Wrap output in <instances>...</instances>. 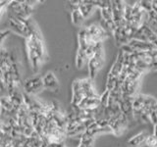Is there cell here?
I'll return each instance as SVG.
<instances>
[{"instance_id": "7c38bea8", "label": "cell", "mask_w": 157, "mask_h": 147, "mask_svg": "<svg viewBox=\"0 0 157 147\" xmlns=\"http://www.w3.org/2000/svg\"><path fill=\"white\" fill-rule=\"evenodd\" d=\"M71 17H72V22L74 23V24H76V26H80V24H82L83 20H85V18L82 17V15L80 12L78 8L71 11Z\"/></svg>"}, {"instance_id": "4fadbf2b", "label": "cell", "mask_w": 157, "mask_h": 147, "mask_svg": "<svg viewBox=\"0 0 157 147\" xmlns=\"http://www.w3.org/2000/svg\"><path fill=\"white\" fill-rule=\"evenodd\" d=\"M141 9L144 10V12L146 13H149L151 10H152V3L151 1H147V0H142V1H139Z\"/></svg>"}, {"instance_id": "44dd1931", "label": "cell", "mask_w": 157, "mask_h": 147, "mask_svg": "<svg viewBox=\"0 0 157 147\" xmlns=\"http://www.w3.org/2000/svg\"><path fill=\"white\" fill-rule=\"evenodd\" d=\"M155 112H156V114H157V108H156V111Z\"/></svg>"}, {"instance_id": "ba28073f", "label": "cell", "mask_w": 157, "mask_h": 147, "mask_svg": "<svg viewBox=\"0 0 157 147\" xmlns=\"http://www.w3.org/2000/svg\"><path fill=\"white\" fill-rule=\"evenodd\" d=\"M94 8L92 1H78V10L85 19L90 16Z\"/></svg>"}, {"instance_id": "5bb4252c", "label": "cell", "mask_w": 157, "mask_h": 147, "mask_svg": "<svg viewBox=\"0 0 157 147\" xmlns=\"http://www.w3.org/2000/svg\"><path fill=\"white\" fill-rule=\"evenodd\" d=\"M145 144L148 147H157V138L154 135H147Z\"/></svg>"}, {"instance_id": "e0dca14e", "label": "cell", "mask_w": 157, "mask_h": 147, "mask_svg": "<svg viewBox=\"0 0 157 147\" xmlns=\"http://www.w3.org/2000/svg\"><path fill=\"white\" fill-rule=\"evenodd\" d=\"M149 53V56L152 59V61H157V49H153V50L148 51Z\"/></svg>"}, {"instance_id": "ac0fdd59", "label": "cell", "mask_w": 157, "mask_h": 147, "mask_svg": "<svg viewBox=\"0 0 157 147\" xmlns=\"http://www.w3.org/2000/svg\"><path fill=\"white\" fill-rule=\"evenodd\" d=\"M152 3V11H154L157 14V0H153L151 1Z\"/></svg>"}, {"instance_id": "7a4b0ae2", "label": "cell", "mask_w": 157, "mask_h": 147, "mask_svg": "<svg viewBox=\"0 0 157 147\" xmlns=\"http://www.w3.org/2000/svg\"><path fill=\"white\" fill-rule=\"evenodd\" d=\"M36 26L32 20H23L19 18H15L10 16L9 18V28L10 31L14 32L15 33L20 34L24 37H29L31 34L33 27Z\"/></svg>"}, {"instance_id": "52a82bcc", "label": "cell", "mask_w": 157, "mask_h": 147, "mask_svg": "<svg viewBox=\"0 0 157 147\" xmlns=\"http://www.w3.org/2000/svg\"><path fill=\"white\" fill-rule=\"evenodd\" d=\"M146 137L147 134L145 132H140V134L131 137L129 141H128V145H129V147H140L145 144Z\"/></svg>"}, {"instance_id": "9a60e30c", "label": "cell", "mask_w": 157, "mask_h": 147, "mask_svg": "<svg viewBox=\"0 0 157 147\" xmlns=\"http://www.w3.org/2000/svg\"><path fill=\"white\" fill-rule=\"evenodd\" d=\"M149 122L152 125H156L157 124V114L156 112H151L149 114Z\"/></svg>"}, {"instance_id": "d6986e66", "label": "cell", "mask_w": 157, "mask_h": 147, "mask_svg": "<svg viewBox=\"0 0 157 147\" xmlns=\"http://www.w3.org/2000/svg\"><path fill=\"white\" fill-rule=\"evenodd\" d=\"M152 135H154L157 138V124L153 125V134H152Z\"/></svg>"}, {"instance_id": "30bf717a", "label": "cell", "mask_w": 157, "mask_h": 147, "mask_svg": "<svg viewBox=\"0 0 157 147\" xmlns=\"http://www.w3.org/2000/svg\"><path fill=\"white\" fill-rule=\"evenodd\" d=\"M140 29L141 31V32L145 36V37H146L147 41H148V42L152 43L157 39V34L153 31H151V29L147 27L146 24H144V26H142Z\"/></svg>"}, {"instance_id": "7402d4cb", "label": "cell", "mask_w": 157, "mask_h": 147, "mask_svg": "<svg viewBox=\"0 0 157 147\" xmlns=\"http://www.w3.org/2000/svg\"><path fill=\"white\" fill-rule=\"evenodd\" d=\"M155 71H157V68H156V70H155Z\"/></svg>"}, {"instance_id": "277c9868", "label": "cell", "mask_w": 157, "mask_h": 147, "mask_svg": "<svg viewBox=\"0 0 157 147\" xmlns=\"http://www.w3.org/2000/svg\"><path fill=\"white\" fill-rule=\"evenodd\" d=\"M43 87L50 91H57L59 89V82L57 77L52 72H47L42 77Z\"/></svg>"}, {"instance_id": "6da1fadb", "label": "cell", "mask_w": 157, "mask_h": 147, "mask_svg": "<svg viewBox=\"0 0 157 147\" xmlns=\"http://www.w3.org/2000/svg\"><path fill=\"white\" fill-rule=\"evenodd\" d=\"M26 42L28 57L31 62L32 69L34 73H37L40 69L41 64L44 62L45 48H44L41 34L39 32L36 24L33 27L29 36L26 38Z\"/></svg>"}, {"instance_id": "9c48e42d", "label": "cell", "mask_w": 157, "mask_h": 147, "mask_svg": "<svg viewBox=\"0 0 157 147\" xmlns=\"http://www.w3.org/2000/svg\"><path fill=\"white\" fill-rule=\"evenodd\" d=\"M144 98H145V95L144 94H137L134 97V100H132V104L134 113L141 111V109L144 108Z\"/></svg>"}, {"instance_id": "5b68a950", "label": "cell", "mask_w": 157, "mask_h": 147, "mask_svg": "<svg viewBox=\"0 0 157 147\" xmlns=\"http://www.w3.org/2000/svg\"><path fill=\"white\" fill-rule=\"evenodd\" d=\"M128 44L134 49L135 52H147V51L153 50V49H156L150 42L139 41V40H136V39H132Z\"/></svg>"}, {"instance_id": "2e32d148", "label": "cell", "mask_w": 157, "mask_h": 147, "mask_svg": "<svg viewBox=\"0 0 157 147\" xmlns=\"http://www.w3.org/2000/svg\"><path fill=\"white\" fill-rule=\"evenodd\" d=\"M8 1H0V17H1V15L3 14V12H4V10H5V8H6L7 6H8Z\"/></svg>"}, {"instance_id": "3957f363", "label": "cell", "mask_w": 157, "mask_h": 147, "mask_svg": "<svg viewBox=\"0 0 157 147\" xmlns=\"http://www.w3.org/2000/svg\"><path fill=\"white\" fill-rule=\"evenodd\" d=\"M24 89L26 90L29 94H36L44 89L43 83H42V77H33L25 81Z\"/></svg>"}, {"instance_id": "ffe728a7", "label": "cell", "mask_w": 157, "mask_h": 147, "mask_svg": "<svg viewBox=\"0 0 157 147\" xmlns=\"http://www.w3.org/2000/svg\"><path fill=\"white\" fill-rule=\"evenodd\" d=\"M1 110H2V105H1V100H0V114H1Z\"/></svg>"}, {"instance_id": "8fae6325", "label": "cell", "mask_w": 157, "mask_h": 147, "mask_svg": "<svg viewBox=\"0 0 157 147\" xmlns=\"http://www.w3.org/2000/svg\"><path fill=\"white\" fill-rule=\"evenodd\" d=\"M88 62V59L86 55V51L83 50H81V49H78V53H77V57H76V65L78 69H81L83 67V65Z\"/></svg>"}, {"instance_id": "8992f818", "label": "cell", "mask_w": 157, "mask_h": 147, "mask_svg": "<svg viewBox=\"0 0 157 147\" xmlns=\"http://www.w3.org/2000/svg\"><path fill=\"white\" fill-rule=\"evenodd\" d=\"M156 108H157V99L156 98L149 96V95H145L142 112H144L145 114H147L149 116V114L151 112L156 111Z\"/></svg>"}]
</instances>
